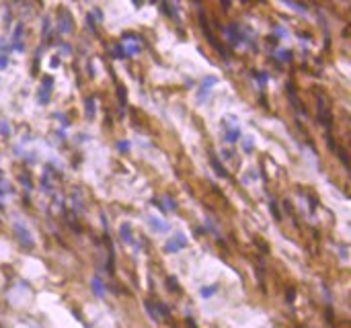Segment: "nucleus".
I'll return each mask as SVG.
<instances>
[{"label": "nucleus", "instance_id": "20e7f679", "mask_svg": "<svg viewBox=\"0 0 351 328\" xmlns=\"http://www.w3.org/2000/svg\"><path fill=\"white\" fill-rule=\"evenodd\" d=\"M212 166H214V171L218 173V177H222V179L226 177V171L222 168V164H220V162H218V160H216L214 156H212Z\"/></svg>", "mask_w": 351, "mask_h": 328}, {"label": "nucleus", "instance_id": "7ed1b4c3", "mask_svg": "<svg viewBox=\"0 0 351 328\" xmlns=\"http://www.w3.org/2000/svg\"><path fill=\"white\" fill-rule=\"evenodd\" d=\"M148 224H150L156 232H167V230H169V226H167L165 222H160L158 218H148Z\"/></svg>", "mask_w": 351, "mask_h": 328}, {"label": "nucleus", "instance_id": "423d86ee", "mask_svg": "<svg viewBox=\"0 0 351 328\" xmlns=\"http://www.w3.org/2000/svg\"><path fill=\"white\" fill-rule=\"evenodd\" d=\"M16 232H19V236H21V240L27 244V247H31L33 242H31V238H29V234H27V230L25 228H16Z\"/></svg>", "mask_w": 351, "mask_h": 328}, {"label": "nucleus", "instance_id": "f03ea898", "mask_svg": "<svg viewBox=\"0 0 351 328\" xmlns=\"http://www.w3.org/2000/svg\"><path fill=\"white\" fill-rule=\"evenodd\" d=\"M319 117H321V121H323L325 125H327L329 119H331V113H329V109H327V101H325L323 94L319 97Z\"/></svg>", "mask_w": 351, "mask_h": 328}, {"label": "nucleus", "instance_id": "f8f14e48", "mask_svg": "<svg viewBox=\"0 0 351 328\" xmlns=\"http://www.w3.org/2000/svg\"><path fill=\"white\" fill-rule=\"evenodd\" d=\"M214 292H216V286H214V288H208V290H204V298H210Z\"/></svg>", "mask_w": 351, "mask_h": 328}, {"label": "nucleus", "instance_id": "f257e3e1", "mask_svg": "<svg viewBox=\"0 0 351 328\" xmlns=\"http://www.w3.org/2000/svg\"><path fill=\"white\" fill-rule=\"evenodd\" d=\"M185 244H187L185 236H183V234H175V236L165 244V251H167V253H177V251H181Z\"/></svg>", "mask_w": 351, "mask_h": 328}, {"label": "nucleus", "instance_id": "2eb2a0df", "mask_svg": "<svg viewBox=\"0 0 351 328\" xmlns=\"http://www.w3.org/2000/svg\"><path fill=\"white\" fill-rule=\"evenodd\" d=\"M245 148L251 150V148H253V140H247V142H245Z\"/></svg>", "mask_w": 351, "mask_h": 328}, {"label": "nucleus", "instance_id": "6e6552de", "mask_svg": "<svg viewBox=\"0 0 351 328\" xmlns=\"http://www.w3.org/2000/svg\"><path fill=\"white\" fill-rule=\"evenodd\" d=\"M93 290H95V294H97L99 298L105 294V288H103V283H101L99 279H95V281H93Z\"/></svg>", "mask_w": 351, "mask_h": 328}, {"label": "nucleus", "instance_id": "ddd939ff", "mask_svg": "<svg viewBox=\"0 0 351 328\" xmlns=\"http://www.w3.org/2000/svg\"><path fill=\"white\" fill-rule=\"evenodd\" d=\"M117 146H119V148H121L123 152H128V150H130V144H128V142H119Z\"/></svg>", "mask_w": 351, "mask_h": 328}, {"label": "nucleus", "instance_id": "4468645a", "mask_svg": "<svg viewBox=\"0 0 351 328\" xmlns=\"http://www.w3.org/2000/svg\"><path fill=\"white\" fill-rule=\"evenodd\" d=\"M169 288H171V290H177V281H175V277H169Z\"/></svg>", "mask_w": 351, "mask_h": 328}, {"label": "nucleus", "instance_id": "39448f33", "mask_svg": "<svg viewBox=\"0 0 351 328\" xmlns=\"http://www.w3.org/2000/svg\"><path fill=\"white\" fill-rule=\"evenodd\" d=\"M121 238H123L125 242H130V244L134 242V238H132V234H130V226H128V224H123V226H121Z\"/></svg>", "mask_w": 351, "mask_h": 328}, {"label": "nucleus", "instance_id": "1a4fd4ad", "mask_svg": "<svg viewBox=\"0 0 351 328\" xmlns=\"http://www.w3.org/2000/svg\"><path fill=\"white\" fill-rule=\"evenodd\" d=\"M86 115H88V119L95 117V101H93V99L86 101Z\"/></svg>", "mask_w": 351, "mask_h": 328}, {"label": "nucleus", "instance_id": "0eeeda50", "mask_svg": "<svg viewBox=\"0 0 351 328\" xmlns=\"http://www.w3.org/2000/svg\"><path fill=\"white\" fill-rule=\"evenodd\" d=\"M239 136H241V129H239V127H234V129H230V131L226 134V140H228V142H237V140H239Z\"/></svg>", "mask_w": 351, "mask_h": 328}, {"label": "nucleus", "instance_id": "9d476101", "mask_svg": "<svg viewBox=\"0 0 351 328\" xmlns=\"http://www.w3.org/2000/svg\"><path fill=\"white\" fill-rule=\"evenodd\" d=\"M218 82V78H206V82H204V92H208L210 88H212V84H216Z\"/></svg>", "mask_w": 351, "mask_h": 328}, {"label": "nucleus", "instance_id": "9b49d317", "mask_svg": "<svg viewBox=\"0 0 351 328\" xmlns=\"http://www.w3.org/2000/svg\"><path fill=\"white\" fill-rule=\"evenodd\" d=\"M117 92H119V101H121V107L125 105V90H123V86H117Z\"/></svg>", "mask_w": 351, "mask_h": 328}, {"label": "nucleus", "instance_id": "dca6fc26", "mask_svg": "<svg viewBox=\"0 0 351 328\" xmlns=\"http://www.w3.org/2000/svg\"><path fill=\"white\" fill-rule=\"evenodd\" d=\"M136 2V6H140V0H134Z\"/></svg>", "mask_w": 351, "mask_h": 328}]
</instances>
